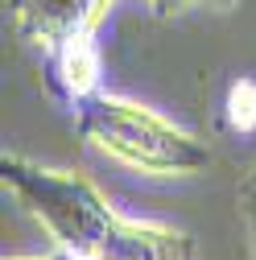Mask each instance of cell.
<instances>
[{"mask_svg":"<svg viewBox=\"0 0 256 260\" xmlns=\"http://www.w3.org/2000/svg\"><path fill=\"white\" fill-rule=\"evenodd\" d=\"M228 120L232 128H240V133H252L256 128V83L252 79H240L228 95Z\"/></svg>","mask_w":256,"mask_h":260,"instance_id":"5","label":"cell"},{"mask_svg":"<svg viewBox=\"0 0 256 260\" xmlns=\"http://www.w3.org/2000/svg\"><path fill=\"white\" fill-rule=\"evenodd\" d=\"M75 112V128L79 137L95 149H104L108 157L124 161L141 174H157V178H186L199 174L203 166H211V149L178 128L174 120L157 116L133 100H120L112 91H95L83 104L71 108Z\"/></svg>","mask_w":256,"mask_h":260,"instance_id":"2","label":"cell"},{"mask_svg":"<svg viewBox=\"0 0 256 260\" xmlns=\"http://www.w3.org/2000/svg\"><path fill=\"white\" fill-rule=\"evenodd\" d=\"M240 219H244V232H248V256L256 260V161L240 178Z\"/></svg>","mask_w":256,"mask_h":260,"instance_id":"6","label":"cell"},{"mask_svg":"<svg viewBox=\"0 0 256 260\" xmlns=\"http://www.w3.org/2000/svg\"><path fill=\"white\" fill-rule=\"evenodd\" d=\"M5 260H9V256H5ZM34 260H67V252L58 248V252H50V256H34Z\"/></svg>","mask_w":256,"mask_h":260,"instance_id":"8","label":"cell"},{"mask_svg":"<svg viewBox=\"0 0 256 260\" xmlns=\"http://www.w3.org/2000/svg\"><path fill=\"white\" fill-rule=\"evenodd\" d=\"M42 75H46V87L67 108L83 104L87 95L100 91V50H95V38H79L62 50L42 54Z\"/></svg>","mask_w":256,"mask_h":260,"instance_id":"4","label":"cell"},{"mask_svg":"<svg viewBox=\"0 0 256 260\" xmlns=\"http://www.w3.org/2000/svg\"><path fill=\"white\" fill-rule=\"evenodd\" d=\"M0 178L50 227L67 260H195V240L186 232L116 215L104 194L75 174L42 170L17 153H5Z\"/></svg>","mask_w":256,"mask_h":260,"instance_id":"1","label":"cell"},{"mask_svg":"<svg viewBox=\"0 0 256 260\" xmlns=\"http://www.w3.org/2000/svg\"><path fill=\"white\" fill-rule=\"evenodd\" d=\"M157 13H170V9H182V5H195V0H149ZM203 5H236V0H203Z\"/></svg>","mask_w":256,"mask_h":260,"instance_id":"7","label":"cell"},{"mask_svg":"<svg viewBox=\"0 0 256 260\" xmlns=\"http://www.w3.org/2000/svg\"><path fill=\"white\" fill-rule=\"evenodd\" d=\"M112 0H9L17 34L42 54L62 50L79 38H95Z\"/></svg>","mask_w":256,"mask_h":260,"instance_id":"3","label":"cell"}]
</instances>
